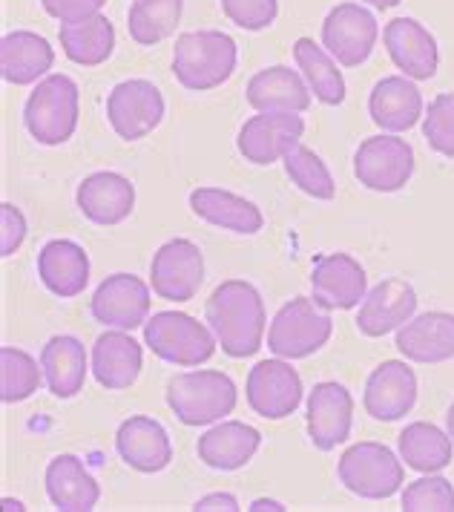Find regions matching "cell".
<instances>
[{
  "label": "cell",
  "mask_w": 454,
  "mask_h": 512,
  "mask_svg": "<svg viewBox=\"0 0 454 512\" xmlns=\"http://www.w3.org/2000/svg\"><path fill=\"white\" fill-rule=\"evenodd\" d=\"M285 173L302 193H308L311 199L319 202H331L337 196V182L328 170V164L319 159L317 153L305 144H296L285 153Z\"/></svg>",
  "instance_id": "cell-37"
},
{
  "label": "cell",
  "mask_w": 454,
  "mask_h": 512,
  "mask_svg": "<svg viewBox=\"0 0 454 512\" xmlns=\"http://www.w3.org/2000/svg\"><path fill=\"white\" fill-rule=\"evenodd\" d=\"M44 366L29 351L3 346L0 349V400L21 403L29 400L44 383Z\"/></svg>",
  "instance_id": "cell-36"
},
{
  "label": "cell",
  "mask_w": 454,
  "mask_h": 512,
  "mask_svg": "<svg viewBox=\"0 0 454 512\" xmlns=\"http://www.w3.org/2000/svg\"><path fill=\"white\" fill-rule=\"evenodd\" d=\"M342 487L365 501H383L400 492L406 481L403 461L388 449L386 443L360 441L348 446L337 464Z\"/></svg>",
  "instance_id": "cell-6"
},
{
  "label": "cell",
  "mask_w": 454,
  "mask_h": 512,
  "mask_svg": "<svg viewBox=\"0 0 454 512\" xmlns=\"http://www.w3.org/2000/svg\"><path fill=\"white\" fill-rule=\"evenodd\" d=\"M383 44L397 70L411 81H429L440 67V49L434 35L414 18H394L383 29Z\"/></svg>",
  "instance_id": "cell-17"
},
{
  "label": "cell",
  "mask_w": 454,
  "mask_h": 512,
  "mask_svg": "<svg viewBox=\"0 0 454 512\" xmlns=\"http://www.w3.org/2000/svg\"><path fill=\"white\" fill-rule=\"evenodd\" d=\"M164 400L184 426H210L233 415L239 392L225 372L193 369V372L173 374L167 380Z\"/></svg>",
  "instance_id": "cell-3"
},
{
  "label": "cell",
  "mask_w": 454,
  "mask_h": 512,
  "mask_svg": "<svg viewBox=\"0 0 454 512\" xmlns=\"http://www.w3.org/2000/svg\"><path fill=\"white\" fill-rule=\"evenodd\" d=\"M75 202L92 225L113 228L130 219L136 208V185L115 170H98L78 185Z\"/></svg>",
  "instance_id": "cell-19"
},
{
  "label": "cell",
  "mask_w": 454,
  "mask_h": 512,
  "mask_svg": "<svg viewBox=\"0 0 454 512\" xmlns=\"http://www.w3.org/2000/svg\"><path fill=\"white\" fill-rule=\"evenodd\" d=\"M41 366L49 392L58 400L75 397L87 383V349L78 337L58 334L41 349Z\"/></svg>",
  "instance_id": "cell-31"
},
{
  "label": "cell",
  "mask_w": 454,
  "mask_h": 512,
  "mask_svg": "<svg viewBox=\"0 0 454 512\" xmlns=\"http://www.w3.org/2000/svg\"><path fill=\"white\" fill-rule=\"evenodd\" d=\"M368 294L365 268L351 254H319L311 265V297L325 311H351Z\"/></svg>",
  "instance_id": "cell-14"
},
{
  "label": "cell",
  "mask_w": 454,
  "mask_h": 512,
  "mask_svg": "<svg viewBox=\"0 0 454 512\" xmlns=\"http://www.w3.org/2000/svg\"><path fill=\"white\" fill-rule=\"evenodd\" d=\"M334 334L331 314L314 297H294L285 303L268 328V349L282 360H305L317 354Z\"/></svg>",
  "instance_id": "cell-7"
},
{
  "label": "cell",
  "mask_w": 454,
  "mask_h": 512,
  "mask_svg": "<svg viewBox=\"0 0 454 512\" xmlns=\"http://www.w3.org/2000/svg\"><path fill=\"white\" fill-rule=\"evenodd\" d=\"M368 113L380 130L406 133L426 116V107H423V95L411 78L388 75V78H380L368 95Z\"/></svg>",
  "instance_id": "cell-23"
},
{
  "label": "cell",
  "mask_w": 454,
  "mask_h": 512,
  "mask_svg": "<svg viewBox=\"0 0 454 512\" xmlns=\"http://www.w3.org/2000/svg\"><path fill=\"white\" fill-rule=\"evenodd\" d=\"M403 512H454V487L443 475H426L411 481L400 498Z\"/></svg>",
  "instance_id": "cell-38"
},
{
  "label": "cell",
  "mask_w": 454,
  "mask_h": 512,
  "mask_svg": "<svg viewBox=\"0 0 454 512\" xmlns=\"http://www.w3.org/2000/svg\"><path fill=\"white\" fill-rule=\"evenodd\" d=\"M205 317L227 357L245 360L262 349L268 311L256 285L245 280H227L216 285L205 305Z\"/></svg>",
  "instance_id": "cell-1"
},
{
  "label": "cell",
  "mask_w": 454,
  "mask_h": 512,
  "mask_svg": "<svg viewBox=\"0 0 454 512\" xmlns=\"http://www.w3.org/2000/svg\"><path fill=\"white\" fill-rule=\"evenodd\" d=\"M245 98L256 113H305L311 107V87L302 72L276 64L250 78Z\"/></svg>",
  "instance_id": "cell-26"
},
{
  "label": "cell",
  "mask_w": 454,
  "mask_h": 512,
  "mask_svg": "<svg viewBox=\"0 0 454 512\" xmlns=\"http://www.w3.org/2000/svg\"><path fill=\"white\" fill-rule=\"evenodd\" d=\"M219 3L227 21L245 32H262L279 15V0H219Z\"/></svg>",
  "instance_id": "cell-40"
},
{
  "label": "cell",
  "mask_w": 454,
  "mask_h": 512,
  "mask_svg": "<svg viewBox=\"0 0 454 512\" xmlns=\"http://www.w3.org/2000/svg\"><path fill=\"white\" fill-rule=\"evenodd\" d=\"M78 116V84L61 72L41 78L23 104V124L29 136L44 147H58L72 139L78 130Z\"/></svg>",
  "instance_id": "cell-4"
},
{
  "label": "cell",
  "mask_w": 454,
  "mask_h": 512,
  "mask_svg": "<svg viewBox=\"0 0 454 512\" xmlns=\"http://www.w3.org/2000/svg\"><path fill=\"white\" fill-rule=\"evenodd\" d=\"M397 446H400V458L406 461V466L414 472H423V475L443 472L452 464V435L434 423H426V420L409 423L400 432Z\"/></svg>",
  "instance_id": "cell-33"
},
{
  "label": "cell",
  "mask_w": 454,
  "mask_h": 512,
  "mask_svg": "<svg viewBox=\"0 0 454 512\" xmlns=\"http://www.w3.org/2000/svg\"><path fill=\"white\" fill-rule=\"evenodd\" d=\"M193 510L196 512H236L239 510V501H236V495H230V492H213V495L199 498V501L193 504Z\"/></svg>",
  "instance_id": "cell-43"
},
{
  "label": "cell",
  "mask_w": 454,
  "mask_h": 512,
  "mask_svg": "<svg viewBox=\"0 0 454 512\" xmlns=\"http://www.w3.org/2000/svg\"><path fill=\"white\" fill-rule=\"evenodd\" d=\"M144 346L164 363L199 369L216 354V334L184 311H159L144 323Z\"/></svg>",
  "instance_id": "cell-5"
},
{
  "label": "cell",
  "mask_w": 454,
  "mask_h": 512,
  "mask_svg": "<svg viewBox=\"0 0 454 512\" xmlns=\"http://www.w3.org/2000/svg\"><path fill=\"white\" fill-rule=\"evenodd\" d=\"M115 449L121 461L141 475H156L173 461V443L167 429L147 415H133L118 426Z\"/></svg>",
  "instance_id": "cell-21"
},
{
  "label": "cell",
  "mask_w": 454,
  "mask_h": 512,
  "mask_svg": "<svg viewBox=\"0 0 454 512\" xmlns=\"http://www.w3.org/2000/svg\"><path fill=\"white\" fill-rule=\"evenodd\" d=\"M446 429H449V435H452V443H454V403L449 406V412H446Z\"/></svg>",
  "instance_id": "cell-46"
},
{
  "label": "cell",
  "mask_w": 454,
  "mask_h": 512,
  "mask_svg": "<svg viewBox=\"0 0 454 512\" xmlns=\"http://www.w3.org/2000/svg\"><path fill=\"white\" fill-rule=\"evenodd\" d=\"M365 3H368V6H374V9H383V12H386V9H394V6H400L403 0H365Z\"/></svg>",
  "instance_id": "cell-45"
},
{
  "label": "cell",
  "mask_w": 454,
  "mask_h": 512,
  "mask_svg": "<svg viewBox=\"0 0 454 512\" xmlns=\"http://www.w3.org/2000/svg\"><path fill=\"white\" fill-rule=\"evenodd\" d=\"M302 377L291 366V360L273 357L256 363L245 383L248 406L265 420H282L294 415L302 403Z\"/></svg>",
  "instance_id": "cell-12"
},
{
  "label": "cell",
  "mask_w": 454,
  "mask_h": 512,
  "mask_svg": "<svg viewBox=\"0 0 454 512\" xmlns=\"http://www.w3.org/2000/svg\"><path fill=\"white\" fill-rule=\"evenodd\" d=\"M184 0H136L127 12V32L138 47L167 41L182 21Z\"/></svg>",
  "instance_id": "cell-35"
},
{
  "label": "cell",
  "mask_w": 454,
  "mask_h": 512,
  "mask_svg": "<svg viewBox=\"0 0 454 512\" xmlns=\"http://www.w3.org/2000/svg\"><path fill=\"white\" fill-rule=\"evenodd\" d=\"M190 210L207 225L225 228V231L253 236L265 228V216L245 196H236L222 187H196L190 193Z\"/></svg>",
  "instance_id": "cell-29"
},
{
  "label": "cell",
  "mask_w": 454,
  "mask_h": 512,
  "mask_svg": "<svg viewBox=\"0 0 454 512\" xmlns=\"http://www.w3.org/2000/svg\"><path fill=\"white\" fill-rule=\"evenodd\" d=\"M3 507H6V510H23L21 501H12V498H3Z\"/></svg>",
  "instance_id": "cell-47"
},
{
  "label": "cell",
  "mask_w": 454,
  "mask_h": 512,
  "mask_svg": "<svg viewBox=\"0 0 454 512\" xmlns=\"http://www.w3.org/2000/svg\"><path fill=\"white\" fill-rule=\"evenodd\" d=\"M397 351L409 363H446L454 360V314L449 311H426L411 317L397 331Z\"/></svg>",
  "instance_id": "cell-22"
},
{
  "label": "cell",
  "mask_w": 454,
  "mask_h": 512,
  "mask_svg": "<svg viewBox=\"0 0 454 512\" xmlns=\"http://www.w3.org/2000/svg\"><path fill=\"white\" fill-rule=\"evenodd\" d=\"M259 446H262L259 429H253L250 423H242V420H222L199 438L196 452H199V461L210 469L236 472L253 461Z\"/></svg>",
  "instance_id": "cell-27"
},
{
  "label": "cell",
  "mask_w": 454,
  "mask_h": 512,
  "mask_svg": "<svg viewBox=\"0 0 454 512\" xmlns=\"http://www.w3.org/2000/svg\"><path fill=\"white\" fill-rule=\"evenodd\" d=\"M296 67L302 72V78L308 81L311 93L319 104L325 107H340L345 101V78L337 70V61L322 44H314V38H299L294 44Z\"/></svg>",
  "instance_id": "cell-34"
},
{
  "label": "cell",
  "mask_w": 454,
  "mask_h": 512,
  "mask_svg": "<svg viewBox=\"0 0 454 512\" xmlns=\"http://www.w3.org/2000/svg\"><path fill=\"white\" fill-rule=\"evenodd\" d=\"M417 403V374L406 360L380 363L365 383L363 406L374 420L394 423L406 418Z\"/></svg>",
  "instance_id": "cell-18"
},
{
  "label": "cell",
  "mask_w": 454,
  "mask_h": 512,
  "mask_svg": "<svg viewBox=\"0 0 454 512\" xmlns=\"http://www.w3.org/2000/svg\"><path fill=\"white\" fill-rule=\"evenodd\" d=\"M26 239V216L12 202L0 205V256H12Z\"/></svg>",
  "instance_id": "cell-42"
},
{
  "label": "cell",
  "mask_w": 454,
  "mask_h": 512,
  "mask_svg": "<svg viewBox=\"0 0 454 512\" xmlns=\"http://www.w3.org/2000/svg\"><path fill=\"white\" fill-rule=\"evenodd\" d=\"M164 95L147 78H130L115 84L107 95V121L115 136L124 141H141L164 121Z\"/></svg>",
  "instance_id": "cell-9"
},
{
  "label": "cell",
  "mask_w": 454,
  "mask_h": 512,
  "mask_svg": "<svg viewBox=\"0 0 454 512\" xmlns=\"http://www.w3.org/2000/svg\"><path fill=\"white\" fill-rule=\"evenodd\" d=\"M380 26L363 3H340L322 21V47L340 67H360L377 47Z\"/></svg>",
  "instance_id": "cell-10"
},
{
  "label": "cell",
  "mask_w": 454,
  "mask_h": 512,
  "mask_svg": "<svg viewBox=\"0 0 454 512\" xmlns=\"http://www.w3.org/2000/svg\"><path fill=\"white\" fill-rule=\"evenodd\" d=\"M46 495L61 512H90L101 501L98 481L75 455H55L46 466Z\"/></svg>",
  "instance_id": "cell-30"
},
{
  "label": "cell",
  "mask_w": 454,
  "mask_h": 512,
  "mask_svg": "<svg viewBox=\"0 0 454 512\" xmlns=\"http://www.w3.org/2000/svg\"><path fill=\"white\" fill-rule=\"evenodd\" d=\"M58 41L72 64L101 67L115 49V26L107 15H92L87 21L58 26Z\"/></svg>",
  "instance_id": "cell-32"
},
{
  "label": "cell",
  "mask_w": 454,
  "mask_h": 512,
  "mask_svg": "<svg viewBox=\"0 0 454 512\" xmlns=\"http://www.w3.org/2000/svg\"><path fill=\"white\" fill-rule=\"evenodd\" d=\"M205 282V254L190 239H170L153 254L150 288L159 300L187 303Z\"/></svg>",
  "instance_id": "cell-8"
},
{
  "label": "cell",
  "mask_w": 454,
  "mask_h": 512,
  "mask_svg": "<svg viewBox=\"0 0 454 512\" xmlns=\"http://www.w3.org/2000/svg\"><path fill=\"white\" fill-rule=\"evenodd\" d=\"M38 277L49 294L72 300L90 285V256L72 239H49L38 254Z\"/></svg>",
  "instance_id": "cell-25"
},
{
  "label": "cell",
  "mask_w": 454,
  "mask_h": 512,
  "mask_svg": "<svg viewBox=\"0 0 454 512\" xmlns=\"http://www.w3.org/2000/svg\"><path fill=\"white\" fill-rule=\"evenodd\" d=\"M305 136V121L296 113H259L248 118L236 136V147L245 156V162L256 167H268L282 162L285 153L299 144Z\"/></svg>",
  "instance_id": "cell-15"
},
{
  "label": "cell",
  "mask_w": 454,
  "mask_h": 512,
  "mask_svg": "<svg viewBox=\"0 0 454 512\" xmlns=\"http://www.w3.org/2000/svg\"><path fill=\"white\" fill-rule=\"evenodd\" d=\"M150 285L136 274H113L95 288L90 314L95 323L121 331H136L150 320Z\"/></svg>",
  "instance_id": "cell-13"
},
{
  "label": "cell",
  "mask_w": 454,
  "mask_h": 512,
  "mask_svg": "<svg viewBox=\"0 0 454 512\" xmlns=\"http://www.w3.org/2000/svg\"><path fill=\"white\" fill-rule=\"evenodd\" d=\"M250 510H285L279 501H265V498H259V501H253L250 504Z\"/></svg>",
  "instance_id": "cell-44"
},
{
  "label": "cell",
  "mask_w": 454,
  "mask_h": 512,
  "mask_svg": "<svg viewBox=\"0 0 454 512\" xmlns=\"http://www.w3.org/2000/svg\"><path fill=\"white\" fill-rule=\"evenodd\" d=\"M354 423V397L337 380H322L308 395V438L319 452L348 441Z\"/></svg>",
  "instance_id": "cell-16"
},
{
  "label": "cell",
  "mask_w": 454,
  "mask_h": 512,
  "mask_svg": "<svg viewBox=\"0 0 454 512\" xmlns=\"http://www.w3.org/2000/svg\"><path fill=\"white\" fill-rule=\"evenodd\" d=\"M239 47L222 29L182 32L173 47V75L190 93L222 87L236 72Z\"/></svg>",
  "instance_id": "cell-2"
},
{
  "label": "cell",
  "mask_w": 454,
  "mask_h": 512,
  "mask_svg": "<svg viewBox=\"0 0 454 512\" xmlns=\"http://www.w3.org/2000/svg\"><path fill=\"white\" fill-rule=\"evenodd\" d=\"M414 173V150L397 136H371L354 153V176L374 193H397Z\"/></svg>",
  "instance_id": "cell-11"
},
{
  "label": "cell",
  "mask_w": 454,
  "mask_h": 512,
  "mask_svg": "<svg viewBox=\"0 0 454 512\" xmlns=\"http://www.w3.org/2000/svg\"><path fill=\"white\" fill-rule=\"evenodd\" d=\"M55 64V49L44 35L29 32V29H15L3 35L0 41V75L6 84L15 87H29L46 78V72Z\"/></svg>",
  "instance_id": "cell-28"
},
{
  "label": "cell",
  "mask_w": 454,
  "mask_h": 512,
  "mask_svg": "<svg viewBox=\"0 0 454 512\" xmlns=\"http://www.w3.org/2000/svg\"><path fill=\"white\" fill-rule=\"evenodd\" d=\"M104 3L107 0H41L46 15L61 24H75V21H87L92 15H101Z\"/></svg>",
  "instance_id": "cell-41"
},
{
  "label": "cell",
  "mask_w": 454,
  "mask_h": 512,
  "mask_svg": "<svg viewBox=\"0 0 454 512\" xmlns=\"http://www.w3.org/2000/svg\"><path fill=\"white\" fill-rule=\"evenodd\" d=\"M141 366L144 351L141 343L130 337V331H104L92 346V374L98 386H104L107 392L130 389L141 374Z\"/></svg>",
  "instance_id": "cell-24"
},
{
  "label": "cell",
  "mask_w": 454,
  "mask_h": 512,
  "mask_svg": "<svg viewBox=\"0 0 454 512\" xmlns=\"http://www.w3.org/2000/svg\"><path fill=\"white\" fill-rule=\"evenodd\" d=\"M414 311H417V291L406 280L388 277L365 294L354 323L365 337H386L406 326Z\"/></svg>",
  "instance_id": "cell-20"
},
{
  "label": "cell",
  "mask_w": 454,
  "mask_h": 512,
  "mask_svg": "<svg viewBox=\"0 0 454 512\" xmlns=\"http://www.w3.org/2000/svg\"><path fill=\"white\" fill-rule=\"evenodd\" d=\"M423 136L434 153L454 159V93H440L429 101L423 116Z\"/></svg>",
  "instance_id": "cell-39"
}]
</instances>
